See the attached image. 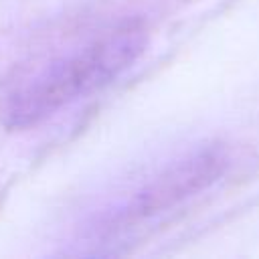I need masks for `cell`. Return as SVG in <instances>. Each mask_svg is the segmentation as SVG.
Returning a JSON list of instances; mask_svg holds the SVG:
<instances>
[{"mask_svg":"<svg viewBox=\"0 0 259 259\" xmlns=\"http://www.w3.org/2000/svg\"><path fill=\"white\" fill-rule=\"evenodd\" d=\"M229 168V154L221 144L198 146L144 180L109 217V227H127L156 219L208 190Z\"/></svg>","mask_w":259,"mask_h":259,"instance_id":"2","label":"cell"},{"mask_svg":"<svg viewBox=\"0 0 259 259\" xmlns=\"http://www.w3.org/2000/svg\"><path fill=\"white\" fill-rule=\"evenodd\" d=\"M148 40L144 20L132 18L51 59L10 93L4 125L8 130L40 125L75 101L109 87L138 63Z\"/></svg>","mask_w":259,"mask_h":259,"instance_id":"1","label":"cell"}]
</instances>
